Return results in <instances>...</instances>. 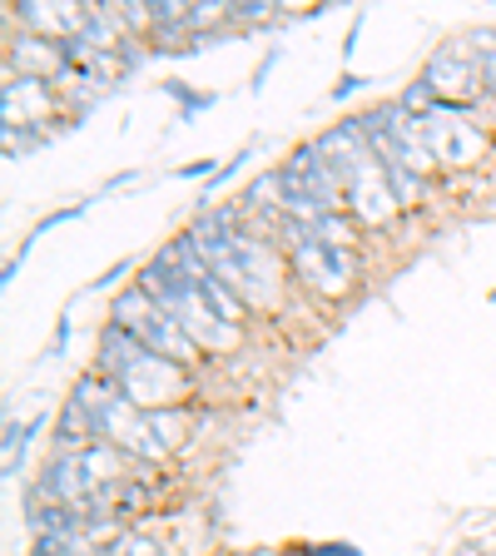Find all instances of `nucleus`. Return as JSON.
<instances>
[{
    "instance_id": "10",
    "label": "nucleus",
    "mask_w": 496,
    "mask_h": 556,
    "mask_svg": "<svg viewBox=\"0 0 496 556\" xmlns=\"http://www.w3.org/2000/svg\"><path fill=\"white\" fill-rule=\"evenodd\" d=\"M25 438H30V428H21V422H5V472H15V452L25 447Z\"/></svg>"
},
{
    "instance_id": "8",
    "label": "nucleus",
    "mask_w": 496,
    "mask_h": 556,
    "mask_svg": "<svg viewBox=\"0 0 496 556\" xmlns=\"http://www.w3.org/2000/svg\"><path fill=\"white\" fill-rule=\"evenodd\" d=\"M229 15V5H219V0H199V5H189V30L204 35L214 21H224Z\"/></svg>"
},
{
    "instance_id": "11",
    "label": "nucleus",
    "mask_w": 496,
    "mask_h": 556,
    "mask_svg": "<svg viewBox=\"0 0 496 556\" xmlns=\"http://www.w3.org/2000/svg\"><path fill=\"white\" fill-rule=\"evenodd\" d=\"M229 15L233 21H268L274 11H268L264 0H239V5H229Z\"/></svg>"
},
{
    "instance_id": "9",
    "label": "nucleus",
    "mask_w": 496,
    "mask_h": 556,
    "mask_svg": "<svg viewBox=\"0 0 496 556\" xmlns=\"http://www.w3.org/2000/svg\"><path fill=\"white\" fill-rule=\"evenodd\" d=\"M403 104L412 110V115H428L432 104H437V94H432L428 80H417V85H407V90H403Z\"/></svg>"
},
{
    "instance_id": "12",
    "label": "nucleus",
    "mask_w": 496,
    "mask_h": 556,
    "mask_svg": "<svg viewBox=\"0 0 496 556\" xmlns=\"http://www.w3.org/2000/svg\"><path fill=\"white\" fill-rule=\"evenodd\" d=\"M358 85H363V80H353V75H343V80H338V85H333V100H347V94L358 90Z\"/></svg>"
},
{
    "instance_id": "4",
    "label": "nucleus",
    "mask_w": 496,
    "mask_h": 556,
    "mask_svg": "<svg viewBox=\"0 0 496 556\" xmlns=\"http://www.w3.org/2000/svg\"><path fill=\"white\" fill-rule=\"evenodd\" d=\"M283 239H289L293 268H298V278L313 293H323V299L347 293V283H353V254H347L343 243H328L303 229H283Z\"/></svg>"
},
{
    "instance_id": "3",
    "label": "nucleus",
    "mask_w": 496,
    "mask_h": 556,
    "mask_svg": "<svg viewBox=\"0 0 496 556\" xmlns=\"http://www.w3.org/2000/svg\"><path fill=\"white\" fill-rule=\"evenodd\" d=\"M110 324H119L125 333H135L139 343L150 348V353H160V358L169 363H194L204 348L194 343V338L185 333V328L174 324L169 313L160 308V303L150 299V293L139 289V283H129L125 293L115 299V308H110Z\"/></svg>"
},
{
    "instance_id": "7",
    "label": "nucleus",
    "mask_w": 496,
    "mask_h": 556,
    "mask_svg": "<svg viewBox=\"0 0 496 556\" xmlns=\"http://www.w3.org/2000/svg\"><path fill=\"white\" fill-rule=\"evenodd\" d=\"M110 556H169V552L144 532H119L115 542H110Z\"/></svg>"
},
{
    "instance_id": "2",
    "label": "nucleus",
    "mask_w": 496,
    "mask_h": 556,
    "mask_svg": "<svg viewBox=\"0 0 496 556\" xmlns=\"http://www.w3.org/2000/svg\"><path fill=\"white\" fill-rule=\"evenodd\" d=\"M318 150H323L328 164L338 169V179H343V189H347V204H353V214H358L363 224L393 219L397 194H393V185H387V174H382V164H378V154H372L358 119L328 129V135L318 139Z\"/></svg>"
},
{
    "instance_id": "5",
    "label": "nucleus",
    "mask_w": 496,
    "mask_h": 556,
    "mask_svg": "<svg viewBox=\"0 0 496 556\" xmlns=\"http://www.w3.org/2000/svg\"><path fill=\"white\" fill-rule=\"evenodd\" d=\"M278 174H283L289 185H298L303 194L318 199L328 214H343L347 189H343V179H338V169L328 164V154L318 150V139H313V144H298V150L289 154V164H278Z\"/></svg>"
},
{
    "instance_id": "1",
    "label": "nucleus",
    "mask_w": 496,
    "mask_h": 556,
    "mask_svg": "<svg viewBox=\"0 0 496 556\" xmlns=\"http://www.w3.org/2000/svg\"><path fill=\"white\" fill-rule=\"evenodd\" d=\"M94 372L115 378L119 393H125L135 407H144V413L174 407L179 393H185V372H179V363L150 353V348L139 343L135 333H125L119 324L100 328V368Z\"/></svg>"
},
{
    "instance_id": "6",
    "label": "nucleus",
    "mask_w": 496,
    "mask_h": 556,
    "mask_svg": "<svg viewBox=\"0 0 496 556\" xmlns=\"http://www.w3.org/2000/svg\"><path fill=\"white\" fill-rule=\"evenodd\" d=\"M422 80L432 85V94H447V100H472L476 85H486L482 80V65H476V60H467L457 46H442L437 55L428 60Z\"/></svg>"
}]
</instances>
